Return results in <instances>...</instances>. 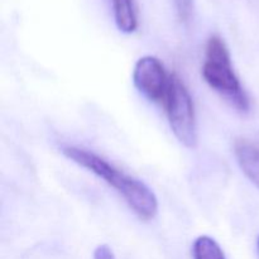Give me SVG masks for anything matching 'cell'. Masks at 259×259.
Masks as SVG:
<instances>
[{
    "label": "cell",
    "mask_w": 259,
    "mask_h": 259,
    "mask_svg": "<svg viewBox=\"0 0 259 259\" xmlns=\"http://www.w3.org/2000/svg\"><path fill=\"white\" fill-rule=\"evenodd\" d=\"M177 19L182 24H189L194 17V0H172Z\"/></svg>",
    "instance_id": "ba28073f"
},
{
    "label": "cell",
    "mask_w": 259,
    "mask_h": 259,
    "mask_svg": "<svg viewBox=\"0 0 259 259\" xmlns=\"http://www.w3.org/2000/svg\"><path fill=\"white\" fill-rule=\"evenodd\" d=\"M110 3L118 29L126 34L136 32L139 25L137 0H110Z\"/></svg>",
    "instance_id": "8992f818"
},
{
    "label": "cell",
    "mask_w": 259,
    "mask_h": 259,
    "mask_svg": "<svg viewBox=\"0 0 259 259\" xmlns=\"http://www.w3.org/2000/svg\"><path fill=\"white\" fill-rule=\"evenodd\" d=\"M163 106L171 131L177 141L186 148H196L199 132L194 100L184 81L176 73H172L171 86Z\"/></svg>",
    "instance_id": "3957f363"
},
{
    "label": "cell",
    "mask_w": 259,
    "mask_h": 259,
    "mask_svg": "<svg viewBox=\"0 0 259 259\" xmlns=\"http://www.w3.org/2000/svg\"><path fill=\"white\" fill-rule=\"evenodd\" d=\"M66 158L88 169L105 184L113 187L141 220L149 222L158 212V200L154 192L141 180L125 174L113 163L90 149L77 146L62 148Z\"/></svg>",
    "instance_id": "6da1fadb"
},
{
    "label": "cell",
    "mask_w": 259,
    "mask_h": 259,
    "mask_svg": "<svg viewBox=\"0 0 259 259\" xmlns=\"http://www.w3.org/2000/svg\"><path fill=\"white\" fill-rule=\"evenodd\" d=\"M201 76L210 89L223 96L238 111H249V96L235 73L229 48L219 34L210 35L206 40Z\"/></svg>",
    "instance_id": "7a4b0ae2"
},
{
    "label": "cell",
    "mask_w": 259,
    "mask_h": 259,
    "mask_svg": "<svg viewBox=\"0 0 259 259\" xmlns=\"http://www.w3.org/2000/svg\"><path fill=\"white\" fill-rule=\"evenodd\" d=\"M172 73L156 56H143L134 65L133 83L137 90L152 103L163 105L171 86Z\"/></svg>",
    "instance_id": "277c9868"
},
{
    "label": "cell",
    "mask_w": 259,
    "mask_h": 259,
    "mask_svg": "<svg viewBox=\"0 0 259 259\" xmlns=\"http://www.w3.org/2000/svg\"><path fill=\"white\" fill-rule=\"evenodd\" d=\"M94 259H116L111 248L106 244H100L94 250Z\"/></svg>",
    "instance_id": "9c48e42d"
},
{
    "label": "cell",
    "mask_w": 259,
    "mask_h": 259,
    "mask_svg": "<svg viewBox=\"0 0 259 259\" xmlns=\"http://www.w3.org/2000/svg\"><path fill=\"white\" fill-rule=\"evenodd\" d=\"M234 156L243 174L259 189V148L245 138L234 142Z\"/></svg>",
    "instance_id": "5b68a950"
},
{
    "label": "cell",
    "mask_w": 259,
    "mask_h": 259,
    "mask_svg": "<svg viewBox=\"0 0 259 259\" xmlns=\"http://www.w3.org/2000/svg\"><path fill=\"white\" fill-rule=\"evenodd\" d=\"M194 259H227L219 243L209 235H200L192 244Z\"/></svg>",
    "instance_id": "52a82bcc"
},
{
    "label": "cell",
    "mask_w": 259,
    "mask_h": 259,
    "mask_svg": "<svg viewBox=\"0 0 259 259\" xmlns=\"http://www.w3.org/2000/svg\"><path fill=\"white\" fill-rule=\"evenodd\" d=\"M258 248H259V238H258Z\"/></svg>",
    "instance_id": "30bf717a"
}]
</instances>
